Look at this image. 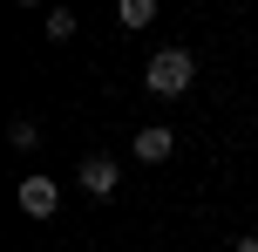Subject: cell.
<instances>
[{"instance_id": "cell-1", "label": "cell", "mask_w": 258, "mask_h": 252, "mask_svg": "<svg viewBox=\"0 0 258 252\" xmlns=\"http://www.w3.org/2000/svg\"><path fill=\"white\" fill-rule=\"evenodd\" d=\"M190 75H197V55H190V48H163V55H150V68H143L150 95H183Z\"/></svg>"}, {"instance_id": "cell-2", "label": "cell", "mask_w": 258, "mask_h": 252, "mask_svg": "<svg viewBox=\"0 0 258 252\" xmlns=\"http://www.w3.org/2000/svg\"><path fill=\"white\" fill-rule=\"evenodd\" d=\"M54 205H61V184H54V177H21V212L27 218H54Z\"/></svg>"}, {"instance_id": "cell-3", "label": "cell", "mask_w": 258, "mask_h": 252, "mask_svg": "<svg viewBox=\"0 0 258 252\" xmlns=\"http://www.w3.org/2000/svg\"><path fill=\"white\" fill-rule=\"evenodd\" d=\"M116 157H102V150H95V157H82V171H75V184L89 191V198H109V191H116Z\"/></svg>"}, {"instance_id": "cell-4", "label": "cell", "mask_w": 258, "mask_h": 252, "mask_svg": "<svg viewBox=\"0 0 258 252\" xmlns=\"http://www.w3.org/2000/svg\"><path fill=\"white\" fill-rule=\"evenodd\" d=\"M170 150H177V136H170L163 123H143V130H136V157H143V164H163Z\"/></svg>"}, {"instance_id": "cell-5", "label": "cell", "mask_w": 258, "mask_h": 252, "mask_svg": "<svg viewBox=\"0 0 258 252\" xmlns=\"http://www.w3.org/2000/svg\"><path fill=\"white\" fill-rule=\"evenodd\" d=\"M116 21H122V27H150V21H156V0H122Z\"/></svg>"}, {"instance_id": "cell-6", "label": "cell", "mask_w": 258, "mask_h": 252, "mask_svg": "<svg viewBox=\"0 0 258 252\" xmlns=\"http://www.w3.org/2000/svg\"><path fill=\"white\" fill-rule=\"evenodd\" d=\"M68 34H75V14L54 7V14H48V41H68Z\"/></svg>"}, {"instance_id": "cell-7", "label": "cell", "mask_w": 258, "mask_h": 252, "mask_svg": "<svg viewBox=\"0 0 258 252\" xmlns=\"http://www.w3.org/2000/svg\"><path fill=\"white\" fill-rule=\"evenodd\" d=\"M7 136H14V150H34V143H41V130H34V123H27V116H21V123H14V130H7Z\"/></svg>"}]
</instances>
